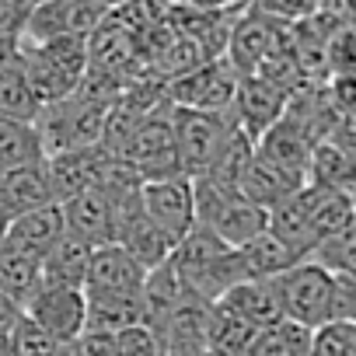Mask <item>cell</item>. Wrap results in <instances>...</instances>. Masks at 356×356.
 Segmentation results:
<instances>
[{
    "mask_svg": "<svg viewBox=\"0 0 356 356\" xmlns=\"http://www.w3.org/2000/svg\"><path fill=\"white\" fill-rule=\"evenodd\" d=\"M140 207L150 224L171 241V248L196 227V186L189 175L140 182Z\"/></svg>",
    "mask_w": 356,
    "mask_h": 356,
    "instance_id": "obj_6",
    "label": "cell"
},
{
    "mask_svg": "<svg viewBox=\"0 0 356 356\" xmlns=\"http://www.w3.org/2000/svg\"><path fill=\"white\" fill-rule=\"evenodd\" d=\"M325 102L335 112V119H356V77H349V74H328V81H325Z\"/></svg>",
    "mask_w": 356,
    "mask_h": 356,
    "instance_id": "obj_34",
    "label": "cell"
},
{
    "mask_svg": "<svg viewBox=\"0 0 356 356\" xmlns=\"http://www.w3.org/2000/svg\"><path fill=\"white\" fill-rule=\"evenodd\" d=\"M193 186H196V224L217 234L224 245L241 248L259 231H266L269 210L245 200L238 186L217 182V178H193Z\"/></svg>",
    "mask_w": 356,
    "mask_h": 356,
    "instance_id": "obj_3",
    "label": "cell"
},
{
    "mask_svg": "<svg viewBox=\"0 0 356 356\" xmlns=\"http://www.w3.org/2000/svg\"><path fill=\"white\" fill-rule=\"evenodd\" d=\"M332 318L356 321V276H335V283H332Z\"/></svg>",
    "mask_w": 356,
    "mask_h": 356,
    "instance_id": "obj_37",
    "label": "cell"
},
{
    "mask_svg": "<svg viewBox=\"0 0 356 356\" xmlns=\"http://www.w3.org/2000/svg\"><path fill=\"white\" fill-rule=\"evenodd\" d=\"M60 210H63L67 231L77 234L81 241H88L91 248L115 241V203H112V196L102 186L60 203Z\"/></svg>",
    "mask_w": 356,
    "mask_h": 356,
    "instance_id": "obj_14",
    "label": "cell"
},
{
    "mask_svg": "<svg viewBox=\"0 0 356 356\" xmlns=\"http://www.w3.org/2000/svg\"><path fill=\"white\" fill-rule=\"evenodd\" d=\"M213 304H220L224 311L238 314L241 321H248L259 332H266V328H273V325L283 321V311H280V297H276L273 280H241L224 297H217Z\"/></svg>",
    "mask_w": 356,
    "mask_h": 356,
    "instance_id": "obj_17",
    "label": "cell"
},
{
    "mask_svg": "<svg viewBox=\"0 0 356 356\" xmlns=\"http://www.w3.org/2000/svg\"><path fill=\"white\" fill-rule=\"evenodd\" d=\"M4 234H8V217L0 213V241H4Z\"/></svg>",
    "mask_w": 356,
    "mask_h": 356,
    "instance_id": "obj_44",
    "label": "cell"
},
{
    "mask_svg": "<svg viewBox=\"0 0 356 356\" xmlns=\"http://www.w3.org/2000/svg\"><path fill=\"white\" fill-rule=\"evenodd\" d=\"M238 74L234 67L220 56L210 60L175 81H164V95L178 108H203V112H231L234 95H238Z\"/></svg>",
    "mask_w": 356,
    "mask_h": 356,
    "instance_id": "obj_7",
    "label": "cell"
},
{
    "mask_svg": "<svg viewBox=\"0 0 356 356\" xmlns=\"http://www.w3.org/2000/svg\"><path fill=\"white\" fill-rule=\"evenodd\" d=\"M259 0H231V11L234 15H241V11H248V8H255Z\"/></svg>",
    "mask_w": 356,
    "mask_h": 356,
    "instance_id": "obj_43",
    "label": "cell"
},
{
    "mask_svg": "<svg viewBox=\"0 0 356 356\" xmlns=\"http://www.w3.org/2000/svg\"><path fill=\"white\" fill-rule=\"evenodd\" d=\"M307 182L356 196V161L346 150H339L332 140H318L311 150V164H307Z\"/></svg>",
    "mask_w": 356,
    "mask_h": 356,
    "instance_id": "obj_26",
    "label": "cell"
},
{
    "mask_svg": "<svg viewBox=\"0 0 356 356\" xmlns=\"http://www.w3.org/2000/svg\"><path fill=\"white\" fill-rule=\"evenodd\" d=\"M35 4H39V0H35Z\"/></svg>",
    "mask_w": 356,
    "mask_h": 356,
    "instance_id": "obj_46",
    "label": "cell"
},
{
    "mask_svg": "<svg viewBox=\"0 0 356 356\" xmlns=\"http://www.w3.org/2000/svg\"><path fill=\"white\" fill-rule=\"evenodd\" d=\"M119 157L140 175V182L186 175L182 171V161H178L175 133H171V105H164L154 115H147L133 129V136L126 140V147L119 150Z\"/></svg>",
    "mask_w": 356,
    "mask_h": 356,
    "instance_id": "obj_5",
    "label": "cell"
},
{
    "mask_svg": "<svg viewBox=\"0 0 356 356\" xmlns=\"http://www.w3.org/2000/svg\"><path fill=\"white\" fill-rule=\"evenodd\" d=\"M115 339V356H164V346L154 332V325H133L112 335Z\"/></svg>",
    "mask_w": 356,
    "mask_h": 356,
    "instance_id": "obj_33",
    "label": "cell"
},
{
    "mask_svg": "<svg viewBox=\"0 0 356 356\" xmlns=\"http://www.w3.org/2000/svg\"><path fill=\"white\" fill-rule=\"evenodd\" d=\"M168 262L178 273V280L186 283L189 293H196V297H203L210 304L217 297H224L234 283L245 280L241 262H238V248L224 245L217 234H210L200 224L171 248Z\"/></svg>",
    "mask_w": 356,
    "mask_h": 356,
    "instance_id": "obj_1",
    "label": "cell"
},
{
    "mask_svg": "<svg viewBox=\"0 0 356 356\" xmlns=\"http://www.w3.org/2000/svg\"><path fill=\"white\" fill-rule=\"evenodd\" d=\"M325 70L356 77V18L342 22L325 42Z\"/></svg>",
    "mask_w": 356,
    "mask_h": 356,
    "instance_id": "obj_32",
    "label": "cell"
},
{
    "mask_svg": "<svg viewBox=\"0 0 356 356\" xmlns=\"http://www.w3.org/2000/svg\"><path fill=\"white\" fill-rule=\"evenodd\" d=\"M171 133H175L182 171L189 178H203L220 164V157L227 154V147L241 129L234 112H203V108L171 105Z\"/></svg>",
    "mask_w": 356,
    "mask_h": 356,
    "instance_id": "obj_2",
    "label": "cell"
},
{
    "mask_svg": "<svg viewBox=\"0 0 356 356\" xmlns=\"http://www.w3.org/2000/svg\"><path fill=\"white\" fill-rule=\"evenodd\" d=\"M63 234H67L63 210H60V203H49V207H39V210H29V213L8 220L4 241L22 245V248H29V252H35V255L42 259Z\"/></svg>",
    "mask_w": 356,
    "mask_h": 356,
    "instance_id": "obj_21",
    "label": "cell"
},
{
    "mask_svg": "<svg viewBox=\"0 0 356 356\" xmlns=\"http://www.w3.org/2000/svg\"><path fill=\"white\" fill-rule=\"evenodd\" d=\"M42 102L35 98L25 70H22V60L8 63L0 70V115H11V119H25V122H35Z\"/></svg>",
    "mask_w": 356,
    "mask_h": 356,
    "instance_id": "obj_28",
    "label": "cell"
},
{
    "mask_svg": "<svg viewBox=\"0 0 356 356\" xmlns=\"http://www.w3.org/2000/svg\"><path fill=\"white\" fill-rule=\"evenodd\" d=\"M164 4H186V0H164Z\"/></svg>",
    "mask_w": 356,
    "mask_h": 356,
    "instance_id": "obj_45",
    "label": "cell"
},
{
    "mask_svg": "<svg viewBox=\"0 0 356 356\" xmlns=\"http://www.w3.org/2000/svg\"><path fill=\"white\" fill-rule=\"evenodd\" d=\"M307 259L325 266L332 276H356V220L349 227L328 234L325 241H318Z\"/></svg>",
    "mask_w": 356,
    "mask_h": 356,
    "instance_id": "obj_30",
    "label": "cell"
},
{
    "mask_svg": "<svg viewBox=\"0 0 356 356\" xmlns=\"http://www.w3.org/2000/svg\"><path fill=\"white\" fill-rule=\"evenodd\" d=\"M238 262H241V273L245 280H276L280 273H286L290 266L300 262V255L293 248H286L269 227L259 231L252 241H245L238 248Z\"/></svg>",
    "mask_w": 356,
    "mask_h": 356,
    "instance_id": "obj_22",
    "label": "cell"
},
{
    "mask_svg": "<svg viewBox=\"0 0 356 356\" xmlns=\"http://www.w3.org/2000/svg\"><path fill=\"white\" fill-rule=\"evenodd\" d=\"M300 200H304V210H307V220H311V231L318 241H325L328 234H335L356 220V196L353 193L304 182Z\"/></svg>",
    "mask_w": 356,
    "mask_h": 356,
    "instance_id": "obj_20",
    "label": "cell"
},
{
    "mask_svg": "<svg viewBox=\"0 0 356 356\" xmlns=\"http://www.w3.org/2000/svg\"><path fill=\"white\" fill-rule=\"evenodd\" d=\"M18 49H22V39H11V35L0 32V70L18 60Z\"/></svg>",
    "mask_w": 356,
    "mask_h": 356,
    "instance_id": "obj_41",
    "label": "cell"
},
{
    "mask_svg": "<svg viewBox=\"0 0 356 356\" xmlns=\"http://www.w3.org/2000/svg\"><path fill=\"white\" fill-rule=\"evenodd\" d=\"M234 119H238V129L252 140H259L283 112H286V91L262 81L259 74H248L238 81V95H234V105H231Z\"/></svg>",
    "mask_w": 356,
    "mask_h": 356,
    "instance_id": "obj_13",
    "label": "cell"
},
{
    "mask_svg": "<svg viewBox=\"0 0 356 356\" xmlns=\"http://www.w3.org/2000/svg\"><path fill=\"white\" fill-rule=\"evenodd\" d=\"M300 186H304V178H297V175H290V171H283V168L269 164V161H266V157H259L255 150H252V157H248V164L241 168V178H238L241 196H245V200H252V203H255V207H262V210H269V207L283 203V200H286V196H293Z\"/></svg>",
    "mask_w": 356,
    "mask_h": 356,
    "instance_id": "obj_19",
    "label": "cell"
},
{
    "mask_svg": "<svg viewBox=\"0 0 356 356\" xmlns=\"http://www.w3.org/2000/svg\"><path fill=\"white\" fill-rule=\"evenodd\" d=\"M49 203H56V200H53V186H49L46 157L0 175V213L8 220H15L29 210L49 207Z\"/></svg>",
    "mask_w": 356,
    "mask_h": 356,
    "instance_id": "obj_16",
    "label": "cell"
},
{
    "mask_svg": "<svg viewBox=\"0 0 356 356\" xmlns=\"http://www.w3.org/2000/svg\"><path fill=\"white\" fill-rule=\"evenodd\" d=\"M88 262H91V245L67 231V234L42 255V283H53V286H81V290H84Z\"/></svg>",
    "mask_w": 356,
    "mask_h": 356,
    "instance_id": "obj_24",
    "label": "cell"
},
{
    "mask_svg": "<svg viewBox=\"0 0 356 356\" xmlns=\"http://www.w3.org/2000/svg\"><path fill=\"white\" fill-rule=\"evenodd\" d=\"M88 297V314H84V332H122L133 325H147L150 321V307L143 293H91Z\"/></svg>",
    "mask_w": 356,
    "mask_h": 356,
    "instance_id": "obj_18",
    "label": "cell"
},
{
    "mask_svg": "<svg viewBox=\"0 0 356 356\" xmlns=\"http://www.w3.org/2000/svg\"><path fill=\"white\" fill-rule=\"evenodd\" d=\"M32 8H35V0H0V32L11 39H22Z\"/></svg>",
    "mask_w": 356,
    "mask_h": 356,
    "instance_id": "obj_36",
    "label": "cell"
},
{
    "mask_svg": "<svg viewBox=\"0 0 356 356\" xmlns=\"http://www.w3.org/2000/svg\"><path fill=\"white\" fill-rule=\"evenodd\" d=\"M300 189H304V186H300ZM300 189H297L293 196H286L283 203L269 207V220H266V227H269L286 248H293L300 259H307V255L314 252L318 238H314V231H311V220H307V210H304Z\"/></svg>",
    "mask_w": 356,
    "mask_h": 356,
    "instance_id": "obj_25",
    "label": "cell"
},
{
    "mask_svg": "<svg viewBox=\"0 0 356 356\" xmlns=\"http://www.w3.org/2000/svg\"><path fill=\"white\" fill-rule=\"evenodd\" d=\"M77 356H115V339L108 332H81L74 339Z\"/></svg>",
    "mask_w": 356,
    "mask_h": 356,
    "instance_id": "obj_38",
    "label": "cell"
},
{
    "mask_svg": "<svg viewBox=\"0 0 356 356\" xmlns=\"http://www.w3.org/2000/svg\"><path fill=\"white\" fill-rule=\"evenodd\" d=\"M255 8L262 15L283 22V25H297V22H304V18L314 15V0H259Z\"/></svg>",
    "mask_w": 356,
    "mask_h": 356,
    "instance_id": "obj_35",
    "label": "cell"
},
{
    "mask_svg": "<svg viewBox=\"0 0 356 356\" xmlns=\"http://www.w3.org/2000/svg\"><path fill=\"white\" fill-rule=\"evenodd\" d=\"M186 8L207 11V15H224V11H231V0H186ZM231 15H234V11H231Z\"/></svg>",
    "mask_w": 356,
    "mask_h": 356,
    "instance_id": "obj_42",
    "label": "cell"
},
{
    "mask_svg": "<svg viewBox=\"0 0 356 356\" xmlns=\"http://www.w3.org/2000/svg\"><path fill=\"white\" fill-rule=\"evenodd\" d=\"M105 150L102 147H74V150H60L46 157V171H49V186H53V200L67 203L88 189L98 186L102 168H105Z\"/></svg>",
    "mask_w": 356,
    "mask_h": 356,
    "instance_id": "obj_12",
    "label": "cell"
},
{
    "mask_svg": "<svg viewBox=\"0 0 356 356\" xmlns=\"http://www.w3.org/2000/svg\"><path fill=\"white\" fill-rule=\"evenodd\" d=\"M248 356H311V328L283 318L280 325L259 332Z\"/></svg>",
    "mask_w": 356,
    "mask_h": 356,
    "instance_id": "obj_29",
    "label": "cell"
},
{
    "mask_svg": "<svg viewBox=\"0 0 356 356\" xmlns=\"http://www.w3.org/2000/svg\"><path fill=\"white\" fill-rule=\"evenodd\" d=\"M311 356H356V321H325L311 328Z\"/></svg>",
    "mask_w": 356,
    "mask_h": 356,
    "instance_id": "obj_31",
    "label": "cell"
},
{
    "mask_svg": "<svg viewBox=\"0 0 356 356\" xmlns=\"http://www.w3.org/2000/svg\"><path fill=\"white\" fill-rule=\"evenodd\" d=\"M18 318H22V304H15L8 293H0V332L15 328V325H18Z\"/></svg>",
    "mask_w": 356,
    "mask_h": 356,
    "instance_id": "obj_40",
    "label": "cell"
},
{
    "mask_svg": "<svg viewBox=\"0 0 356 356\" xmlns=\"http://www.w3.org/2000/svg\"><path fill=\"white\" fill-rule=\"evenodd\" d=\"M42 157L46 154H42L35 122L0 115V175L11 168H22V164H32V161H42Z\"/></svg>",
    "mask_w": 356,
    "mask_h": 356,
    "instance_id": "obj_27",
    "label": "cell"
},
{
    "mask_svg": "<svg viewBox=\"0 0 356 356\" xmlns=\"http://www.w3.org/2000/svg\"><path fill=\"white\" fill-rule=\"evenodd\" d=\"M311 150H314V140L307 136V129L300 122H293L290 115H280L259 140H255V154L266 157L269 164L297 175L307 182V164H311Z\"/></svg>",
    "mask_w": 356,
    "mask_h": 356,
    "instance_id": "obj_15",
    "label": "cell"
},
{
    "mask_svg": "<svg viewBox=\"0 0 356 356\" xmlns=\"http://www.w3.org/2000/svg\"><path fill=\"white\" fill-rule=\"evenodd\" d=\"M108 8L98 0H39L29 15L22 42H46L53 35H91L105 22Z\"/></svg>",
    "mask_w": 356,
    "mask_h": 356,
    "instance_id": "obj_9",
    "label": "cell"
},
{
    "mask_svg": "<svg viewBox=\"0 0 356 356\" xmlns=\"http://www.w3.org/2000/svg\"><path fill=\"white\" fill-rule=\"evenodd\" d=\"M143 283H147V269L119 241L91 248L84 290H91V293H143Z\"/></svg>",
    "mask_w": 356,
    "mask_h": 356,
    "instance_id": "obj_11",
    "label": "cell"
},
{
    "mask_svg": "<svg viewBox=\"0 0 356 356\" xmlns=\"http://www.w3.org/2000/svg\"><path fill=\"white\" fill-rule=\"evenodd\" d=\"M332 283H335V276L325 266H318L314 259H300L297 266L280 273L273 280V286H276L283 318L297 321L304 328H318V325L332 321Z\"/></svg>",
    "mask_w": 356,
    "mask_h": 356,
    "instance_id": "obj_4",
    "label": "cell"
},
{
    "mask_svg": "<svg viewBox=\"0 0 356 356\" xmlns=\"http://www.w3.org/2000/svg\"><path fill=\"white\" fill-rule=\"evenodd\" d=\"M42 283V259L22 245L0 241V293L25 304Z\"/></svg>",
    "mask_w": 356,
    "mask_h": 356,
    "instance_id": "obj_23",
    "label": "cell"
},
{
    "mask_svg": "<svg viewBox=\"0 0 356 356\" xmlns=\"http://www.w3.org/2000/svg\"><path fill=\"white\" fill-rule=\"evenodd\" d=\"M314 15L349 22V18H356V0H314Z\"/></svg>",
    "mask_w": 356,
    "mask_h": 356,
    "instance_id": "obj_39",
    "label": "cell"
},
{
    "mask_svg": "<svg viewBox=\"0 0 356 356\" xmlns=\"http://www.w3.org/2000/svg\"><path fill=\"white\" fill-rule=\"evenodd\" d=\"M22 314L35 321L46 335L56 342H74L84 332V314H88V297L81 286H53L39 283V290L22 304Z\"/></svg>",
    "mask_w": 356,
    "mask_h": 356,
    "instance_id": "obj_8",
    "label": "cell"
},
{
    "mask_svg": "<svg viewBox=\"0 0 356 356\" xmlns=\"http://www.w3.org/2000/svg\"><path fill=\"white\" fill-rule=\"evenodd\" d=\"M280 29H283V22L262 15L259 8H248V11L234 15L231 32H227L224 60L234 67L238 77H248V74L259 70V63L273 53V46L280 39Z\"/></svg>",
    "mask_w": 356,
    "mask_h": 356,
    "instance_id": "obj_10",
    "label": "cell"
}]
</instances>
